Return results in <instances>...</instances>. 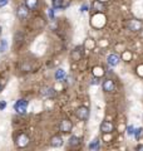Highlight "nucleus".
I'll return each mask as SVG.
<instances>
[{
  "label": "nucleus",
  "instance_id": "nucleus-17",
  "mask_svg": "<svg viewBox=\"0 0 143 151\" xmlns=\"http://www.w3.org/2000/svg\"><path fill=\"white\" fill-rule=\"evenodd\" d=\"M8 50V40L6 39H1L0 40V53H5Z\"/></svg>",
  "mask_w": 143,
  "mask_h": 151
},
{
  "label": "nucleus",
  "instance_id": "nucleus-1",
  "mask_svg": "<svg viewBox=\"0 0 143 151\" xmlns=\"http://www.w3.org/2000/svg\"><path fill=\"white\" fill-rule=\"evenodd\" d=\"M14 110H15L19 115H25L28 110V101L26 100H18L14 105Z\"/></svg>",
  "mask_w": 143,
  "mask_h": 151
},
{
  "label": "nucleus",
  "instance_id": "nucleus-13",
  "mask_svg": "<svg viewBox=\"0 0 143 151\" xmlns=\"http://www.w3.org/2000/svg\"><path fill=\"white\" fill-rule=\"evenodd\" d=\"M104 9H106V6H104L103 1H101V0H95L93 3V10L95 13H103Z\"/></svg>",
  "mask_w": 143,
  "mask_h": 151
},
{
  "label": "nucleus",
  "instance_id": "nucleus-7",
  "mask_svg": "<svg viewBox=\"0 0 143 151\" xmlns=\"http://www.w3.org/2000/svg\"><path fill=\"white\" fill-rule=\"evenodd\" d=\"M114 130V126L112 122H109V121H103L102 124H101V131H102V134H112Z\"/></svg>",
  "mask_w": 143,
  "mask_h": 151
},
{
  "label": "nucleus",
  "instance_id": "nucleus-3",
  "mask_svg": "<svg viewBox=\"0 0 143 151\" xmlns=\"http://www.w3.org/2000/svg\"><path fill=\"white\" fill-rule=\"evenodd\" d=\"M29 137H28V135L26 134H20L16 137V145H18V147H26L28 145H29Z\"/></svg>",
  "mask_w": 143,
  "mask_h": 151
},
{
  "label": "nucleus",
  "instance_id": "nucleus-26",
  "mask_svg": "<svg viewBox=\"0 0 143 151\" xmlns=\"http://www.w3.org/2000/svg\"><path fill=\"white\" fill-rule=\"evenodd\" d=\"M98 83H99V79H98V78L92 79V84H98Z\"/></svg>",
  "mask_w": 143,
  "mask_h": 151
},
{
  "label": "nucleus",
  "instance_id": "nucleus-4",
  "mask_svg": "<svg viewBox=\"0 0 143 151\" xmlns=\"http://www.w3.org/2000/svg\"><path fill=\"white\" fill-rule=\"evenodd\" d=\"M73 129V124L69 121V120H61L60 121V125H59V130L63 132V134H69Z\"/></svg>",
  "mask_w": 143,
  "mask_h": 151
},
{
  "label": "nucleus",
  "instance_id": "nucleus-29",
  "mask_svg": "<svg viewBox=\"0 0 143 151\" xmlns=\"http://www.w3.org/2000/svg\"><path fill=\"white\" fill-rule=\"evenodd\" d=\"M0 34H1V27H0Z\"/></svg>",
  "mask_w": 143,
  "mask_h": 151
},
{
  "label": "nucleus",
  "instance_id": "nucleus-10",
  "mask_svg": "<svg viewBox=\"0 0 143 151\" xmlns=\"http://www.w3.org/2000/svg\"><path fill=\"white\" fill-rule=\"evenodd\" d=\"M54 9H65L70 4L69 0H51Z\"/></svg>",
  "mask_w": 143,
  "mask_h": 151
},
{
  "label": "nucleus",
  "instance_id": "nucleus-15",
  "mask_svg": "<svg viewBox=\"0 0 143 151\" xmlns=\"http://www.w3.org/2000/svg\"><path fill=\"white\" fill-rule=\"evenodd\" d=\"M68 145H69V147H77V146L80 145V139L77 137V136H72V137L69 139Z\"/></svg>",
  "mask_w": 143,
  "mask_h": 151
},
{
  "label": "nucleus",
  "instance_id": "nucleus-19",
  "mask_svg": "<svg viewBox=\"0 0 143 151\" xmlns=\"http://www.w3.org/2000/svg\"><path fill=\"white\" fill-rule=\"evenodd\" d=\"M89 150H99V140L98 139H95V140H93L92 142L89 144Z\"/></svg>",
  "mask_w": 143,
  "mask_h": 151
},
{
  "label": "nucleus",
  "instance_id": "nucleus-5",
  "mask_svg": "<svg viewBox=\"0 0 143 151\" xmlns=\"http://www.w3.org/2000/svg\"><path fill=\"white\" fill-rule=\"evenodd\" d=\"M142 22L138 20V19H132V20H129V23H128V29L132 30V32H138L142 29Z\"/></svg>",
  "mask_w": 143,
  "mask_h": 151
},
{
  "label": "nucleus",
  "instance_id": "nucleus-8",
  "mask_svg": "<svg viewBox=\"0 0 143 151\" xmlns=\"http://www.w3.org/2000/svg\"><path fill=\"white\" fill-rule=\"evenodd\" d=\"M40 94L43 97H45V98H51V97L55 96V89L53 87H49V86L43 87L41 91H40Z\"/></svg>",
  "mask_w": 143,
  "mask_h": 151
},
{
  "label": "nucleus",
  "instance_id": "nucleus-27",
  "mask_svg": "<svg viewBox=\"0 0 143 151\" xmlns=\"http://www.w3.org/2000/svg\"><path fill=\"white\" fill-rule=\"evenodd\" d=\"M137 150H138V151H143V145H139V146H137Z\"/></svg>",
  "mask_w": 143,
  "mask_h": 151
},
{
  "label": "nucleus",
  "instance_id": "nucleus-16",
  "mask_svg": "<svg viewBox=\"0 0 143 151\" xmlns=\"http://www.w3.org/2000/svg\"><path fill=\"white\" fill-rule=\"evenodd\" d=\"M25 5L29 10H34V9H36V6H38V0H26Z\"/></svg>",
  "mask_w": 143,
  "mask_h": 151
},
{
  "label": "nucleus",
  "instance_id": "nucleus-6",
  "mask_svg": "<svg viewBox=\"0 0 143 151\" xmlns=\"http://www.w3.org/2000/svg\"><path fill=\"white\" fill-rule=\"evenodd\" d=\"M16 15L20 20H24V19H26L29 17V9L26 8V5H20L16 10Z\"/></svg>",
  "mask_w": 143,
  "mask_h": 151
},
{
  "label": "nucleus",
  "instance_id": "nucleus-24",
  "mask_svg": "<svg viewBox=\"0 0 143 151\" xmlns=\"http://www.w3.org/2000/svg\"><path fill=\"white\" fill-rule=\"evenodd\" d=\"M9 3V0H0V8H4Z\"/></svg>",
  "mask_w": 143,
  "mask_h": 151
},
{
  "label": "nucleus",
  "instance_id": "nucleus-2",
  "mask_svg": "<svg viewBox=\"0 0 143 151\" xmlns=\"http://www.w3.org/2000/svg\"><path fill=\"white\" fill-rule=\"evenodd\" d=\"M75 115H77V117L80 121H87L89 119V110L85 106H82L75 111Z\"/></svg>",
  "mask_w": 143,
  "mask_h": 151
},
{
  "label": "nucleus",
  "instance_id": "nucleus-18",
  "mask_svg": "<svg viewBox=\"0 0 143 151\" xmlns=\"http://www.w3.org/2000/svg\"><path fill=\"white\" fill-rule=\"evenodd\" d=\"M55 78L56 79H64L65 78V70L64 69H61V68H59V69H56L55 70Z\"/></svg>",
  "mask_w": 143,
  "mask_h": 151
},
{
  "label": "nucleus",
  "instance_id": "nucleus-9",
  "mask_svg": "<svg viewBox=\"0 0 143 151\" xmlns=\"http://www.w3.org/2000/svg\"><path fill=\"white\" fill-rule=\"evenodd\" d=\"M119 62H121V58H119V55L116 53H112L107 57V63L111 65V67H116V65H118Z\"/></svg>",
  "mask_w": 143,
  "mask_h": 151
},
{
  "label": "nucleus",
  "instance_id": "nucleus-22",
  "mask_svg": "<svg viewBox=\"0 0 143 151\" xmlns=\"http://www.w3.org/2000/svg\"><path fill=\"white\" fill-rule=\"evenodd\" d=\"M5 107H6V101H0V111L5 110Z\"/></svg>",
  "mask_w": 143,
  "mask_h": 151
},
{
  "label": "nucleus",
  "instance_id": "nucleus-11",
  "mask_svg": "<svg viewBox=\"0 0 143 151\" xmlns=\"http://www.w3.org/2000/svg\"><path fill=\"white\" fill-rule=\"evenodd\" d=\"M102 87H103V91H106V92H113L114 89H116V84H114L113 79H106V81L103 82Z\"/></svg>",
  "mask_w": 143,
  "mask_h": 151
},
{
  "label": "nucleus",
  "instance_id": "nucleus-14",
  "mask_svg": "<svg viewBox=\"0 0 143 151\" xmlns=\"http://www.w3.org/2000/svg\"><path fill=\"white\" fill-rule=\"evenodd\" d=\"M80 49H82V47H77V48L73 50V53H72V59L75 60V62L80 60V58H82V55H83V52Z\"/></svg>",
  "mask_w": 143,
  "mask_h": 151
},
{
  "label": "nucleus",
  "instance_id": "nucleus-21",
  "mask_svg": "<svg viewBox=\"0 0 143 151\" xmlns=\"http://www.w3.org/2000/svg\"><path fill=\"white\" fill-rule=\"evenodd\" d=\"M127 134L129 135V136H132L133 134H134V127H133L132 125H129V126L127 127Z\"/></svg>",
  "mask_w": 143,
  "mask_h": 151
},
{
  "label": "nucleus",
  "instance_id": "nucleus-25",
  "mask_svg": "<svg viewBox=\"0 0 143 151\" xmlns=\"http://www.w3.org/2000/svg\"><path fill=\"white\" fill-rule=\"evenodd\" d=\"M88 10V5L87 4H84V5L80 6V12H87Z\"/></svg>",
  "mask_w": 143,
  "mask_h": 151
},
{
  "label": "nucleus",
  "instance_id": "nucleus-12",
  "mask_svg": "<svg viewBox=\"0 0 143 151\" xmlns=\"http://www.w3.org/2000/svg\"><path fill=\"white\" fill-rule=\"evenodd\" d=\"M50 145L53 146V147H60V146L63 145V139H61L59 135H54L50 140Z\"/></svg>",
  "mask_w": 143,
  "mask_h": 151
},
{
  "label": "nucleus",
  "instance_id": "nucleus-28",
  "mask_svg": "<svg viewBox=\"0 0 143 151\" xmlns=\"http://www.w3.org/2000/svg\"><path fill=\"white\" fill-rule=\"evenodd\" d=\"M3 91V86H1V83H0V92Z\"/></svg>",
  "mask_w": 143,
  "mask_h": 151
},
{
  "label": "nucleus",
  "instance_id": "nucleus-23",
  "mask_svg": "<svg viewBox=\"0 0 143 151\" xmlns=\"http://www.w3.org/2000/svg\"><path fill=\"white\" fill-rule=\"evenodd\" d=\"M49 18L53 20L54 19V8H51V9H49Z\"/></svg>",
  "mask_w": 143,
  "mask_h": 151
},
{
  "label": "nucleus",
  "instance_id": "nucleus-20",
  "mask_svg": "<svg viewBox=\"0 0 143 151\" xmlns=\"http://www.w3.org/2000/svg\"><path fill=\"white\" fill-rule=\"evenodd\" d=\"M142 127H139V129H137V130H134V134H133V135H134V137L138 140V139H139V136H141V134H142Z\"/></svg>",
  "mask_w": 143,
  "mask_h": 151
}]
</instances>
